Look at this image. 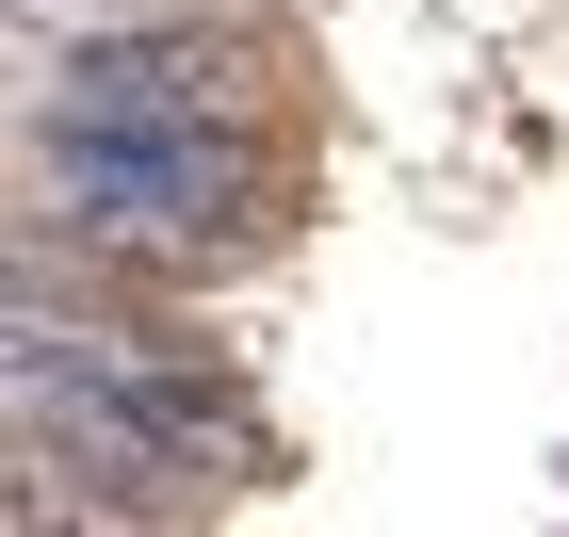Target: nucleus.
Listing matches in <instances>:
<instances>
[{"instance_id": "7ed1b4c3", "label": "nucleus", "mask_w": 569, "mask_h": 537, "mask_svg": "<svg viewBox=\"0 0 569 537\" xmlns=\"http://www.w3.org/2000/svg\"><path fill=\"white\" fill-rule=\"evenodd\" d=\"M131 17H179V0H17V49H66V33H131Z\"/></svg>"}, {"instance_id": "f03ea898", "label": "nucleus", "mask_w": 569, "mask_h": 537, "mask_svg": "<svg viewBox=\"0 0 569 537\" xmlns=\"http://www.w3.org/2000/svg\"><path fill=\"white\" fill-rule=\"evenodd\" d=\"M17 98L33 115H163V131H277L293 115V49L244 17V0H179L131 33H66L17 49Z\"/></svg>"}, {"instance_id": "f257e3e1", "label": "nucleus", "mask_w": 569, "mask_h": 537, "mask_svg": "<svg viewBox=\"0 0 569 537\" xmlns=\"http://www.w3.org/2000/svg\"><path fill=\"white\" fill-rule=\"evenodd\" d=\"M293 163L277 131H163V115H33L17 131V245H66L98 277L228 294L277 261Z\"/></svg>"}]
</instances>
